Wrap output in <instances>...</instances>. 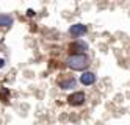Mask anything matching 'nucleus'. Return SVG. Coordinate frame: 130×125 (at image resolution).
Returning <instances> with one entry per match:
<instances>
[{"label": "nucleus", "instance_id": "obj_9", "mask_svg": "<svg viewBox=\"0 0 130 125\" xmlns=\"http://www.w3.org/2000/svg\"><path fill=\"white\" fill-rule=\"evenodd\" d=\"M27 14H28V16H33V14H35V11H33V9H28V11H27Z\"/></svg>", "mask_w": 130, "mask_h": 125}, {"label": "nucleus", "instance_id": "obj_2", "mask_svg": "<svg viewBox=\"0 0 130 125\" xmlns=\"http://www.w3.org/2000/svg\"><path fill=\"white\" fill-rule=\"evenodd\" d=\"M85 100H86V95H85V92H82V91L72 92L68 97V103L72 105V106H80V105L85 103Z\"/></svg>", "mask_w": 130, "mask_h": 125}, {"label": "nucleus", "instance_id": "obj_1", "mask_svg": "<svg viewBox=\"0 0 130 125\" xmlns=\"http://www.w3.org/2000/svg\"><path fill=\"white\" fill-rule=\"evenodd\" d=\"M66 64L69 69L72 70H85L86 67L89 66V58L88 55L82 53V55H71L69 58L66 60Z\"/></svg>", "mask_w": 130, "mask_h": 125}, {"label": "nucleus", "instance_id": "obj_8", "mask_svg": "<svg viewBox=\"0 0 130 125\" xmlns=\"http://www.w3.org/2000/svg\"><path fill=\"white\" fill-rule=\"evenodd\" d=\"M3 66H5V60H3V58H0V69H2Z\"/></svg>", "mask_w": 130, "mask_h": 125}, {"label": "nucleus", "instance_id": "obj_4", "mask_svg": "<svg viewBox=\"0 0 130 125\" xmlns=\"http://www.w3.org/2000/svg\"><path fill=\"white\" fill-rule=\"evenodd\" d=\"M86 31H88V28H86V25H83V24H74V25L69 28V33H71L72 36H75V38L85 34Z\"/></svg>", "mask_w": 130, "mask_h": 125}, {"label": "nucleus", "instance_id": "obj_3", "mask_svg": "<svg viewBox=\"0 0 130 125\" xmlns=\"http://www.w3.org/2000/svg\"><path fill=\"white\" fill-rule=\"evenodd\" d=\"M69 49H71V52H74L72 55H82L88 50V44L83 42V41H75L69 45Z\"/></svg>", "mask_w": 130, "mask_h": 125}, {"label": "nucleus", "instance_id": "obj_6", "mask_svg": "<svg viewBox=\"0 0 130 125\" xmlns=\"http://www.w3.org/2000/svg\"><path fill=\"white\" fill-rule=\"evenodd\" d=\"M60 88H61V89H71V88H75V80H74V78L61 80V81H60Z\"/></svg>", "mask_w": 130, "mask_h": 125}, {"label": "nucleus", "instance_id": "obj_7", "mask_svg": "<svg viewBox=\"0 0 130 125\" xmlns=\"http://www.w3.org/2000/svg\"><path fill=\"white\" fill-rule=\"evenodd\" d=\"M13 25V17L8 14H0V27H10Z\"/></svg>", "mask_w": 130, "mask_h": 125}, {"label": "nucleus", "instance_id": "obj_5", "mask_svg": "<svg viewBox=\"0 0 130 125\" xmlns=\"http://www.w3.org/2000/svg\"><path fill=\"white\" fill-rule=\"evenodd\" d=\"M96 81V75L89 72V70H85L82 75H80V83L82 84H85V86H89V84H94Z\"/></svg>", "mask_w": 130, "mask_h": 125}]
</instances>
